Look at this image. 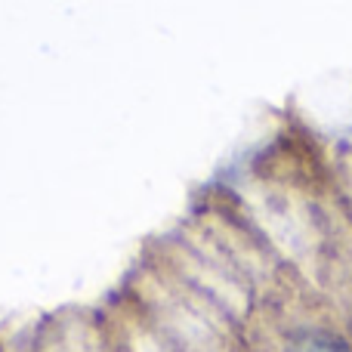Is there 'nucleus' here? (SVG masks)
<instances>
[{"label":"nucleus","instance_id":"1","mask_svg":"<svg viewBox=\"0 0 352 352\" xmlns=\"http://www.w3.org/2000/svg\"><path fill=\"white\" fill-rule=\"evenodd\" d=\"M287 352H352L349 349V343H343L340 337H334V334H303V337H297V340L291 343V349Z\"/></svg>","mask_w":352,"mask_h":352}]
</instances>
